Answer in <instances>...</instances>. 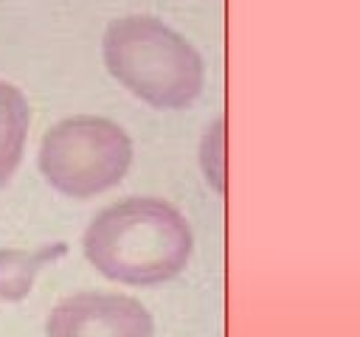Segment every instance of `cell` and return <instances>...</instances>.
Masks as SVG:
<instances>
[{
    "label": "cell",
    "instance_id": "1",
    "mask_svg": "<svg viewBox=\"0 0 360 337\" xmlns=\"http://www.w3.org/2000/svg\"><path fill=\"white\" fill-rule=\"evenodd\" d=\"M82 250L93 270L115 284L158 286L186 270L194 236L172 202L127 197L93 216Z\"/></svg>",
    "mask_w": 360,
    "mask_h": 337
},
{
    "label": "cell",
    "instance_id": "2",
    "mask_svg": "<svg viewBox=\"0 0 360 337\" xmlns=\"http://www.w3.org/2000/svg\"><path fill=\"white\" fill-rule=\"evenodd\" d=\"M101 53L110 76L158 110L188 107L205 84L200 51L149 14L112 20L104 31Z\"/></svg>",
    "mask_w": 360,
    "mask_h": 337
},
{
    "label": "cell",
    "instance_id": "3",
    "mask_svg": "<svg viewBox=\"0 0 360 337\" xmlns=\"http://www.w3.org/2000/svg\"><path fill=\"white\" fill-rule=\"evenodd\" d=\"M37 163L59 194L90 199L124 180L132 166V140L104 115H70L42 135Z\"/></svg>",
    "mask_w": 360,
    "mask_h": 337
},
{
    "label": "cell",
    "instance_id": "4",
    "mask_svg": "<svg viewBox=\"0 0 360 337\" xmlns=\"http://www.w3.org/2000/svg\"><path fill=\"white\" fill-rule=\"evenodd\" d=\"M48 337H155L149 309L121 292L84 289L62 298L45 323Z\"/></svg>",
    "mask_w": 360,
    "mask_h": 337
},
{
    "label": "cell",
    "instance_id": "5",
    "mask_svg": "<svg viewBox=\"0 0 360 337\" xmlns=\"http://www.w3.org/2000/svg\"><path fill=\"white\" fill-rule=\"evenodd\" d=\"M28 140V101L11 81H0V188L14 177Z\"/></svg>",
    "mask_w": 360,
    "mask_h": 337
},
{
    "label": "cell",
    "instance_id": "6",
    "mask_svg": "<svg viewBox=\"0 0 360 337\" xmlns=\"http://www.w3.org/2000/svg\"><path fill=\"white\" fill-rule=\"evenodd\" d=\"M65 253V244H48L37 250L0 247V303H17L31 295V286L42 270Z\"/></svg>",
    "mask_w": 360,
    "mask_h": 337
},
{
    "label": "cell",
    "instance_id": "7",
    "mask_svg": "<svg viewBox=\"0 0 360 337\" xmlns=\"http://www.w3.org/2000/svg\"><path fill=\"white\" fill-rule=\"evenodd\" d=\"M202 171L205 180L222 191L225 188V160H222V121H214L211 129L202 138Z\"/></svg>",
    "mask_w": 360,
    "mask_h": 337
}]
</instances>
